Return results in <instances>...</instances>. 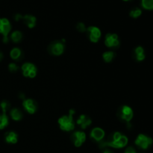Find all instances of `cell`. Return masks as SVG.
<instances>
[{"label":"cell","instance_id":"6da1fadb","mask_svg":"<svg viewBox=\"0 0 153 153\" xmlns=\"http://www.w3.org/2000/svg\"><path fill=\"white\" fill-rule=\"evenodd\" d=\"M74 114V111L70 110V114L67 116H63L58 120V123L60 127L64 131H72L75 128V123L73 121V116Z\"/></svg>","mask_w":153,"mask_h":153},{"label":"cell","instance_id":"7a4b0ae2","mask_svg":"<svg viewBox=\"0 0 153 153\" xmlns=\"http://www.w3.org/2000/svg\"><path fill=\"white\" fill-rule=\"evenodd\" d=\"M128 143V138L126 136L123 135L120 137L118 140H108V141L102 142L100 144L101 147H105V146H111L113 148H123Z\"/></svg>","mask_w":153,"mask_h":153},{"label":"cell","instance_id":"3957f363","mask_svg":"<svg viewBox=\"0 0 153 153\" xmlns=\"http://www.w3.org/2000/svg\"><path fill=\"white\" fill-rule=\"evenodd\" d=\"M135 144L140 149H146L152 144V139L145 134H140L136 139Z\"/></svg>","mask_w":153,"mask_h":153},{"label":"cell","instance_id":"277c9868","mask_svg":"<svg viewBox=\"0 0 153 153\" xmlns=\"http://www.w3.org/2000/svg\"><path fill=\"white\" fill-rule=\"evenodd\" d=\"M10 29H11V26H10L8 19H5V18L0 19V33L3 34V41L4 43H7L8 40L7 35H8Z\"/></svg>","mask_w":153,"mask_h":153},{"label":"cell","instance_id":"5b68a950","mask_svg":"<svg viewBox=\"0 0 153 153\" xmlns=\"http://www.w3.org/2000/svg\"><path fill=\"white\" fill-rule=\"evenodd\" d=\"M22 73L25 77L34 78L37 74V69L35 66L31 63H25L22 67Z\"/></svg>","mask_w":153,"mask_h":153},{"label":"cell","instance_id":"8992f818","mask_svg":"<svg viewBox=\"0 0 153 153\" xmlns=\"http://www.w3.org/2000/svg\"><path fill=\"white\" fill-rule=\"evenodd\" d=\"M105 43L108 47H116L119 46L120 41L118 36L115 34H108L105 36Z\"/></svg>","mask_w":153,"mask_h":153},{"label":"cell","instance_id":"52a82bcc","mask_svg":"<svg viewBox=\"0 0 153 153\" xmlns=\"http://www.w3.org/2000/svg\"><path fill=\"white\" fill-rule=\"evenodd\" d=\"M86 139V135L84 132L81 131H76L72 135V140L74 143V145L77 147H79L82 145V143L85 141Z\"/></svg>","mask_w":153,"mask_h":153},{"label":"cell","instance_id":"ba28073f","mask_svg":"<svg viewBox=\"0 0 153 153\" xmlns=\"http://www.w3.org/2000/svg\"><path fill=\"white\" fill-rule=\"evenodd\" d=\"M88 31L90 33V40L93 43H97L99 41L101 37V31L97 27L91 26L88 28Z\"/></svg>","mask_w":153,"mask_h":153},{"label":"cell","instance_id":"9c48e42d","mask_svg":"<svg viewBox=\"0 0 153 153\" xmlns=\"http://www.w3.org/2000/svg\"><path fill=\"white\" fill-rule=\"evenodd\" d=\"M64 46L61 42H55L49 46V52L52 55H60L64 52Z\"/></svg>","mask_w":153,"mask_h":153},{"label":"cell","instance_id":"30bf717a","mask_svg":"<svg viewBox=\"0 0 153 153\" xmlns=\"http://www.w3.org/2000/svg\"><path fill=\"white\" fill-rule=\"evenodd\" d=\"M120 117L123 120H124L126 122H130V120L133 117L132 109L126 105L122 107L120 111Z\"/></svg>","mask_w":153,"mask_h":153},{"label":"cell","instance_id":"8fae6325","mask_svg":"<svg viewBox=\"0 0 153 153\" xmlns=\"http://www.w3.org/2000/svg\"><path fill=\"white\" fill-rule=\"evenodd\" d=\"M22 105H23L24 108L30 114H34L37 110V105H36L34 101L32 100H30V99L24 100L23 102H22Z\"/></svg>","mask_w":153,"mask_h":153},{"label":"cell","instance_id":"7c38bea8","mask_svg":"<svg viewBox=\"0 0 153 153\" xmlns=\"http://www.w3.org/2000/svg\"><path fill=\"white\" fill-rule=\"evenodd\" d=\"M91 136L93 139H94L97 141H100L104 137L105 131L100 128H95L91 131Z\"/></svg>","mask_w":153,"mask_h":153},{"label":"cell","instance_id":"4fadbf2b","mask_svg":"<svg viewBox=\"0 0 153 153\" xmlns=\"http://www.w3.org/2000/svg\"><path fill=\"white\" fill-rule=\"evenodd\" d=\"M77 124L80 126L81 128L85 129V128H86L87 127L91 125V120L88 117L85 116V115H82V116H80V117L78 119Z\"/></svg>","mask_w":153,"mask_h":153},{"label":"cell","instance_id":"5bb4252c","mask_svg":"<svg viewBox=\"0 0 153 153\" xmlns=\"http://www.w3.org/2000/svg\"><path fill=\"white\" fill-rule=\"evenodd\" d=\"M22 19L26 24L27 26L29 27V28H32L35 26L36 18L34 16H31V15H25V16H22Z\"/></svg>","mask_w":153,"mask_h":153},{"label":"cell","instance_id":"9a60e30c","mask_svg":"<svg viewBox=\"0 0 153 153\" xmlns=\"http://www.w3.org/2000/svg\"><path fill=\"white\" fill-rule=\"evenodd\" d=\"M134 58L137 61H143L145 59V54H144V50H143V48L141 46H138V47L134 49Z\"/></svg>","mask_w":153,"mask_h":153},{"label":"cell","instance_id":"2e32d148","mask_svg":"<svg viewBox=\"0 0 153 153\" xmlns=\"http://www.w3.org/2000/svg\"><path fill=\"white\" fill-rule=\"evenodd\" d=\"M10 116L13 120H20L22 117V112L17 108H13L10 111Z\"/></svg>","mask_w":153,"mask_h":153},{"label":"cell","instance_id":"e0dca14e","mask_svg":"<svg viewBox=\"0 0 153 153\" xmlns=\"http://www.w3.org/2000/svg\"><path fill=\"white\" fill-rule=\"evenodd\" d=\"M5 140L9 143H16L17 142V134L13 131L8 132L6 134Z\"/></svg>","mask_w":153,"mask_h":153},{"label":"cell","instance_id":"ac0fdd59","mask_svg":"<svg viewBox=\"0 0 153 153\" xmlns=\"http://www.w3.org/2000/svg\"><path fill=\"white\" fill-rule=\"evenodd\" d=\"M7 124H8V118L6 114H2L0 115V129H2L7 126Z\"/></svg>","mask_w":153,"mask_h":153},{"label":"cell","instance_id":"d6986e66","mask_svg":"<svg viewBox=\"0 0 153 153\" xmlns=\"http://www.w3.org/2000/svg\"><path fill=\"white\" fill-rule=\"evenodd\" d=\"M141 4L146 10H153V0H142Z\"/></svg>","mask_w":153,"mask_h":153},{"label":"cell","instance_id":"ffe728a7","mask_svg":"<svg viewBox=\"0 0 153 153\" xmlns=\"http://www.w3.org/2000/svg\"><path fill=\"white\" fill-rule=\"evenodd\" d=\"M10 57H11L12 59L13 60H16L21 56V51L20 49H18V48H14V49H12L10 51Z\"/></svg>","mask_w":153,"mask_h":153},{"label":"cell","instance_id":"44dd1931","mask_svg":"<svg viewBox=\"0 0 153 153\" xmlns=\"http://www.w3.org/2000/svg\"><path fill=\"white\" fill-rule=\"evenodd\" d=\"M22 37V33L19 31H14V32L12 33L11 40H13L14 43H18V42H19L21 40Z\"/></svg>","mask_w":153,"mask_h":153},{"label":"cell","instance_id":"7402d4cb","mask_svg":"<svg viewBox=\"0 0 153 153\" xmlns=\"http://www.w3.org/2000/svg\"><path fill=\"white\" fill-rule=\"evenodd\" d=\"M115 57V54L113 52H106L103 54V59L105 62H111Z\"/></svg>","mask_w":153,"mask_h":153},{"label":"cell","instance_id":"603a6c76","mask_svg":"<svg viewBox=\"0 0 153 153\" xmlns=\"http://www.w3.org/2000/svg\"><path fill=\"white\" fill-rule=\"evenodd\" d=\"M142 13V10H140V8L138 7H136V8L132 9V10L130 11V16L133 18H137L141 15Z\"/></svg>","mask_w":153,"mask_h":153},{"label":"cell","instance_id":"cb8c5ba5","mask_svg":"<svg viewBox=\"0 0 153 153\" xmlns=\"http://www.w3.org/2000/svg\"><path fill=\"white\" fill-rule=\"evenodd\" d=\"M0 105H1V110H2L3 114H6V111H7L9 109L10 105L7 101H3V102H1Z\"/></svg>","mask_w":153,"mask_h":153},{"label":"cell","instance_id":"d4e9b609","mask_svg":"<svg viewBox=\"0 0 153 153\" xmlns=\"http://www.w3.org/2000/svg\"><path fill=\"white\" fill-rule=\"evenodd\" d=\"M76 28H77V29L79 30V31H81V32H84V31H86V28H85V24L82 23V22L78 23L77 25H76Z\"/></svg>","mask_w":153,"mask_h":153},{"label":"cell","instance_id":"484cf974","mask_svg":"<svg viewBox=\"0 0 153 153\" xmlns=\"http://www.w3.org/2000/svg\"><path fill=\"white\" fill-rule=\"evenodd\" d=\"M8 69L10 72H12V73H14V72L17 71L18 67L15 64H13V63H12V64H9Z\"/></svg>","mask_w":153,"mask_h":153},{"label":"cell","instance_id":"4316f807","mask_svg":"<svg viewBox=\"0 0 153 153\" xmlns=\"http://www.w3.org/2000/svg\"><path fill=\"white\" fill-rule=\"evenodd\" d=\"M125 153H136V151L134 148H133L132 146H129V147H128L126 149Z\"/></svg>","mask_w":153,"mask_h":153},{"label":"cell","instance_id":"83f0119b","mask_svg":"<svg viewBox=\"0 0 153 153\" xmlns=\"http://www.w3.org/2000/svg\"><path fill=\"white\" fill-rule=\"evenodd\" d=\"M104 153H114V152H111V150H108V149H107V150L105 151Z\"/></svg>","mask_w":153,"mask_h":153},{"label":"cell","instance_id":"f1b7e54d","mask_svg":"<svg viewBox=\"0 0 153 153\" xmlns=\"http://www.w3.org/2000/svg\"><path fill=\"white\" fill-rule=\"evenodd\" d=\"M2 58H3V55H2V53H1V52H0V61H1V59H2Z\"/></svg>","mask_w":153,"mask_h":153},{"label":"cell","instance_id":"f546056e","mask_svg":"<svg viewBox=\"0 0 153 153\" xmlns=\"http://www.w3.org/2000/svg\"><path fill=\"white\" fill-rule=\"evenodd\" d=\"M123 1H128V0H123Z\"/></svg>","mask_w":153,"mask_h":153}]
</instances>
